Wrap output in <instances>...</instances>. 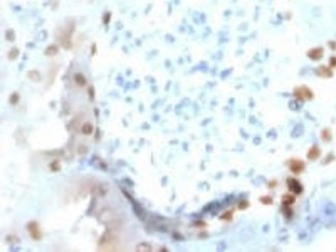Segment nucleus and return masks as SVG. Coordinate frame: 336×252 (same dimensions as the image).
Wrapping results in <instances>:
<instances>
[{
  "label": "nucleus",
  "instance_id": "nucleus-1",
  "mask_svg": "<svg viewBox=\"0 0 336 252\" xmlns=\"http://www.w3.org/2000/svg\"><path fill=\"white\" fill-rule=\"evenodd\" d=\"M28 229H29L30 236H31L33 239H34V240L41 239V232H39V227L38 225V223L31 222L28 225Z\"/></svg>",
  "mask_w": 336,
  "mask_h": 252
},
{
  "label": "nucleus",
  "instance_id": "nucleus-2",
  "mask_svg": "<svg viewBox=\"0 0 336 252\" xmlns=\"http://www.w3.org/2000/svg\"><path fill=\"white\" fill-rule=\"evenodd\" d=\"M93 130V127H92L91 124H85L84 127L82 128V133L84 134H90Z\"/></svg>",
  "mask_w": 336,
  "mask_h": 252
}]
</instances>
